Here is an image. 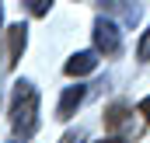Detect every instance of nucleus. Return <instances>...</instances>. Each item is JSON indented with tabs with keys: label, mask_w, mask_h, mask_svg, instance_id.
I'll use <instances>...</instances> for the list:
<instances>
[{
	"label": "nucleus",
	"mask_w": 150,
	"mask_h": 143,
	"mask_svg": "<svg viewBox=\"0 0 150 143\" xmlns=\"http://www.w3.org/2000/svg\"><path fill=\"white\" fill-rule=\"evenodd\" d=\"M80 140H84L80 133H67V136H63V143H80Z\"/></svg>",
	"instance_id": "obj_10"
},
{
	"label": "nucleus",
	"mask_w": 150,
	"mask_h": 143,
	"mask_svg": "<svg viewBox=\"0 0 150 143\" xmlns=\"http://www.w3.org/2000/svg\"><path fill=\"white\" fill-rule=\"evenodd\" d=\"M91 35H94V49H98L101 56H119V52H122V32H119V25H115V21L98 18Z\"/></svg>",
	"instance_id": "obj_2"
},
{
	"label": "nucleus",
	"mask_w": 150,
	"mask_h": 143,
	"mask_svg": "<svg viewBox=\"0 0 150 143\" xmlns=\"http://www.w3.org/2000/svg\"><path fill=\"white\" fill-rule=\"evenodd\" d=\"M101 4H105V7H122L126 0H101Z\"/></svg>",
	"instance_id": "obj_11"
},
{
	"label": "nucleus",
	"mask_w": 150,
	"mask_h": 143,
	"mask_svg": "<svg viewBox=\"0 0 150 143\" xmlns=\"http://www.w3.org/2000/svg\"><path fill=\"white\" fill-rule=\"evenodd\" d=\"M25 45H28V25H21V21H18V25H11V28H7V56H11L7 63H11V67L21 59Z\"/></svg>",
	"instance_id": "obj_4"
},
{
	"label": "nucleus",
	"mask_w": 150,
	"mask_h": 143,
	"mask_svg": "<svg viewBox=\"0 0 150 143\" xmlns=\"http://www.w3.org/2000/svg\"><path fill=\"white\" fill-rule=\"evenodd\" d=\"M0 25H4V4H0Z\"/></svg>",
	"instance_id": "obj_13"
},
{
	"label": "nucleus",
	"mask_w": 150,
	"mask_h": 143,
	"mask_svg": "<svg viewBox=\"0 0 150 143\" xmlns=\"http://www.w3.org/2000/svg\"><path fill=\"white\" fill-rule=\"evenodd\" d=\"M84 98H87V87H84V84H74V87H67V91H63V98H59V108H56V115H59V119H70L77 108L84 105Z\"/></svg>",
	"instance_id": "obj_5"
},
{
	"label": "nucleus",
	"mask_w": 150,
	"mask_h": 143,
	"mask_svg": "<svg viewBox=\"0 0 150 143\" xmlns=\"http://www.w3.org/2000/svg\"><path fill=\"white\" fill-rule=\"evenodd\" d=\"M122 115H126V108L112 105V108H108V126H122Z\"/></svg>",
	"instance_id": "obj_7"
},
{
	"label": "nucleus",
	"mask_w": 150,
	"mask_h": 143,
	"mask_svg": "<svg viewBox=\"0 0 150 143\" xmlns=\"http://www.w3.org/2000/svg\"><path fill=\"white\" fill-rule=\"evenodd\" d=\"M98 56H101L98 49H84V52H74V56L67 59V67H63V70H67V77H87V73L98 67Z\"/></svg>",
	"instance_id": "obj_3"
},
{
	"label": "nucleus",
	"mask_w": 150,
	"mask_h": 143,
	"mask_svg": "<svg viewBox=\"0 0 150 143\" xmlns=\"http://www.w3.org/2000/svg\"><path fill=\"white\" fill-rule=\"evenodd\" d=\"M25 4H28V11H32L35 18H45L49 7H52V0H25Z\"/></svg>",
	"instance_id": "obj_6"
},
{
	"label": "nucleus",
	"mask_w": 150,
	"mask_h": 143,
	"mask_svg": "<svg viewBox=\"0 0 150 143\" xmlns=\"http://www.w3.org/2000/svg\"><path fill=\"white\" fill-rule=\"evenodd\" d=\"M136 56H140V59H150V28L143 32V38H140V49H136Z\"/></svg>",
	"instance_id": "obj_8"
},
{
	"label": "nucleus",
	"mask_w": 150,
	"mask_h": 143,
	"mask_svg": "<svg viewBox=\"0 0 150 143\" xmlns=\"http://www.w3.org/2000/svg\"><path fill=\"white\" fill-rule=\"evenodd\" d=\"M11 129L21 140L38 129V91L32 80H18L11 91Z\"/></svg>",
	"instance_id": "obj_1"
},
{
	"label": "nucleus",
	"mask_w": 150,
	"mask_h": 143,
	"mask_svg": "<svg viewBox=\"0 0 150 143\" xmlns=\"http://www.w3.org/2000/svg\"><path fill=\"white\" fill-rule=\"evenodd\" d=\"M101 143H122V140H115V136H112V140H101Z\"/></svg>",
	"instance_id": "obj_12"
},
{
	"label": "nucleus",
	"mask_w": 150,
	"mask_h": 143,
	"mask_svg": "<svg viewBox=\"0 0 150 143\" xmlns=\"http://www.w3.org/2000/svg\"><path fill=\"white\" fill-rule=\"evenodd\" d=\"M140 115H143V119H147V122H150V94H147V98H143V101H140Z\"/></svg>",
	"instance_id": "obj_9"
}]
</instances>
